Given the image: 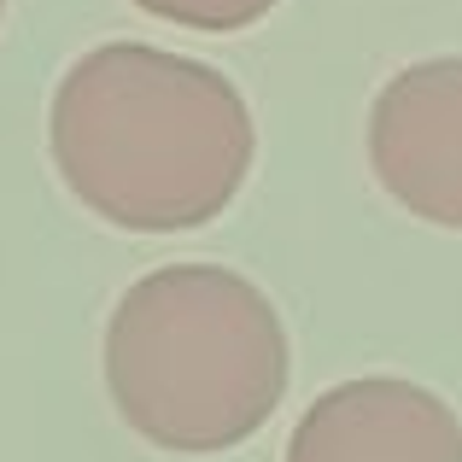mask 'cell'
Listing matches in <instances>:
<instances>
[{"mask_svg":"<svg viewBox=\"0 0 462 462\" xmlns=\"http://www.w3.org/2000/svg\"><path fill=\"white\" fill-rule=\"evenodd\" d=\"M47 147L100 223L181 235L235 205L258 158V124L217 65L152 42H106L59 77Z\"/></svg>","mask_w":462,"mask_h":462,"instance_id":"6da1fadb","label":"cell"},{"mask_svg":"<svg viewBox=\"0 0 462 462\" xmlns=\"http://www.w3.org/2000/svg\"><path fill=\"white\" fill-rule=\"evenodd\" d=\"M106 393L152 451L217 457L246 445L293 381L282 310L223 263H164L106 322Z\"/></svg>","mask_w":462,"mask_h":462,"instance_id":"7a4b0ae2","label":"cell"},{"mask_svg":"<svg viewBox=\"0 0 462 462\" xmlns=\"http://www.w3.org/2000/svg\"><path fill=\"white\" fill-rule=\"evenodd\" d=\"M369 170L410 217L462 228V59L404 65L369 112Z\"/></svg>","mask_w":462,"mask_h":462,"instance_id":"3957f363","label":"cell"},{"mask_svg":"<svg viewBox=\"0 0 462 462\" xmlns=\"http://www.w3.org/2000/svg\"><path fill=\"white\" fill-rule=\"evenodd\" d=\"M287 462H462V416L404 374H363L299 416Z\"/></svg>","mask_w":462,"mask_h":462,"instance_id":"277c9868","label":"cell"},{"mask_svg":"<svg viewBox=\"0 0 462 462\" xmlns=\"http://www.w3.org/2000/svg\"><path fill=\"white\" fill-rule=\"evenodd\" d=\"M129 6L152 12L164 23H181V30H199V35H228V30H252L258 18H270V6H282V0H129Z\"/></svg>","mask_w":462,"mask_h":462,"instance_id":"5b68a950","label":"cell"},{"mask_svg":"<svg viewBox=\"0 0 462 462\" xmlns=\"http://www.w3.org/2000/svg\"><path fill=\"white\" fill-rule=\"evenodd\" d=\"M0 12H6V0H0Z\"/></svg>","mask_w":462,"mask_h":462,"instance_id":"8992f818","label":"cell"}]
</instances>
